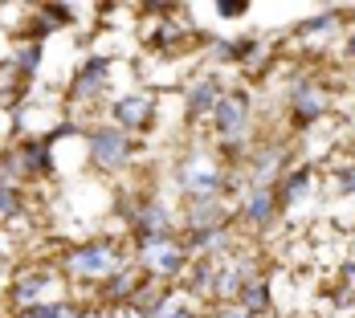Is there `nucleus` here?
<instances>
[{
	"label": "nucleus",
	"mask_w": 355,
	"mask_h": 318,
	"mask_svg": "<svg viewBox=\"0 0 355 318\" xmlns=\"http://www.w3.org/2000/svg\"><path fill=\"white\" fill-rule=\"evenodd\" d=\"M216 127H220L225 139H237L245 131V98L241 94H229V98L216 103Z\"/></svg>",
	"instance_id": "1"
},
{
	"label": "nucleus",
	"mask_w": 355,
	"mask_h": 318,
	"mask_svg": "<svg viewBox=\"0 0 355 318\" xmlns=\"http://www.w3.org/2000/svg\"><path fill=\"white\" fill-rule=\"evenodd\" d=\"M90 147H94V159L107 164V168H119V164L127 159V139H123V131H98V135L90 139Z\"/></svg>",
	"instance_id": "2"
},
{
	"label": "nucleus",
	"mask_w": 355,
	"mask_h": 318,
	"mask_svg": "<svg viewBox=\"0 0 355 318\" xmlns=\"http://www.w3.org/2000/svg\"><path fill=\"white\" fill-rule=\"evenodd\" d=\"M322 110H327V98H322L311 82L294 86V114H298V123H315Z\"/></svg>",
	"instance_id": "3"
},
{
	"label": "nucleus",
	"mask_w": 355,
	"mask_h": 318,
	"mask_svg": "<svg viewBox=\"0 0 355 318\" xmlns=\"http://www.w3.org/2000/svg\"><path fill=\"white\" fill-rule=\"evenodd\" d=\"M70 265L78 270V274H107L110 270V249L94 245V249H78L70 257Z\"/></svg>",
	"instance_id": "4"
},
{
	"label": "nucleus",
	"mask_w": 355,
	"mask_h": 318,
	"mask_svg": "<svg viewBox=\"0 0 355 318\" xmlns=\"http://www.w3.org/2000/svg\"><path fill=\"white\" fill-rule=\"evenodd\" d=\"M147 114H151V103H147L143 94H135V98H123V103L114 106V118H119V123H127V127H139V123H147Z\"/></svg>",
	"instance_id": "5"
},
{
	"label": "nucleus",
	"mask_w": 355,
	"mask_h": 318,
	"mask_svg": "<svg viewBox=\"0 0 355 318\" xmlns=\"http://www.w3.org/2000/svg\"><path fill=\"white\" fill-rule=\"evenodd\" d=\"M216 184H220V176H216L213 168H196V164H192V168L184 172V188H188V192H196V196L216 192Z\"/></svg>",
	"instance_id": "6"
},
{
	"label": "nucleus",
	"mask_w": 355,
	"mask_h": 318,
	"mask_svg": "<svg viewBox=\"0 0 355 318\" xmlns=\"http://www.w3.org/2000/svg\"><path fill=\"white\" fill-rule=\"evenodd\" d=\"M147 261H151V270L176 274V270H180V249L176 245H151V249H147Z\"/></svg>",
	"instance_id": "7"
},
{
	"label": "nucleus",
	"mask_w": 355,
	"mask_h": 318,
	"mask_svg": "<svg viewBox=\"0 0 355 318\" xmlns=\"http://www.w3.org/2000/svg\"><path fill=\"white\" fill-rule=\"evenodd\" d=\"M213 103H216V82H200V86L188 94V110H192V114H205Z\"/></svg>",
	"instance_id": "8"
},
{
	"label": "nucleus",
	"mask_w": 355,
	"mask_h": 318,
	"mask_svg": "<svg viewBox=\"0 0 355 318\" xmlns=\"http://www.w3.org/2000/svg\"><path fill=\"white\" fill-rule=\"evenodd\" d=\"M216 220H220V209H216L213 200H200V204L192 209V229H196V233H205V229H213Z\"/></svg>",
	"instance_id": "9"
},
{
	"label": "nucleus",
	"mask_w": 355,
	"mask_h": 318,
	"mask_svg": "<svg viewBox=\"0 0 355 318\" xmlns=\"http://www.w3.org/2000/svg\"><path fill=\"white\" fill-rule=\"evenodd\" d=\"M270 212H274V196H270V192H253V196H249V204H245L249 220H266Z\"/></svg>",
	"instance_id": "10"
},
{
	"label": "nucleus",
	"mask_w": 355,
	"mask_h": 318,
	"mask_svg": "<svg viewBox=\"0 0 355 318\" xmlns=\"http://www.w3.org/2000/svg\"><path fill=\"white\" fill-rule=\"evenodd\" d=\"M45 282H49L45 274H29V278H21V285H17V298H21V302L29 306V302H33L37 294L45 290Z\"/></svg>",
	"instance_id": "11"
},
{
	"label": "nucleus",
	"mask_w": 355,
	"mask_h": 318,
	"mask_svg": "<svg viewBox=\"0 0 355 318\" xmlns=\"http://www.w3.org/2000/svg\"><path fill=\"white\" fill-rule=\"evenodd\" d=\"M103 73H107V62H90L86 73L78 78V94H90V90H94V82H103Z\"/></svg>",
	"instance_id": "12"
},
{
	"label": "nucleus",
	"mask_w": 355,
	"mask_h": 318,
	"mask_svg": "<svg viewBox=\"0 0 355 318\" xmlns=\"http://www.w3.org/2000/svg\"><path fill=\"white\" fill-rule=\"evenodd\" d=\"M139 224L147 229V233H159V229H168V212L159 209V204H151V209H143Z\"/></svg>",
	"instance_id": "13"
},
{
	"label": "nucleus",
	"mask_w": 355,
	"mask_h": 318,
	"mask_svg": "<svg viewBox=\"0 0 355 318\" xmlns=\"http://www.w3.org/2000/svg\"><path fill=\"white\" fill-rule=\"evenodd\" d=\"M21 318H82V315H73V310H66V306H25V315Z\"/></svg>",
	"instance_id": "14"
},
{
	"label": "nucleus",
	"mask_w": 355,
	"mask_h": 318,
	"mask_svg": "<svg viewBox=\"0 0 355 318\" xmlns=\"http://www.w3.org/2000/svg\"><path fill=\"white\" fill-rule=\"evenodd\" d=\"M306 179H311L306 172H294V176L286 179V188H282V192H286V200H294V196H302V192H306Z\"/></svg>",
	"instance_id": "15"
},
{
	"label": "nucleus",
	"mask_w": 355,
	"mask_h": 318,
	"mask_svg": "<svg viewBox=\"0 0 355 318\" xmlns=\"http://www.w3.org/2000/svg\"><path fill=\"white\" fill-rule=\"evenodd\" d=\"M245 306H249V315L266 306V285H257V282L249 285V290H245Z\"/></svg>",
	"instance_id": "16"
},
{
	"label": "nucleus",
	"mask_w": 355,
	"mask_h": 318,
	"mask_svg": "<svg viewBox=\"0 0 355 318\" xmlns=\"http://www.w3.org/2000/svg\"><path fill=\"white\" fill-rule=\"evenodd\" d=\"M37 58H41V49H37V45H25L17 62H21V70H37Z\"/></svg>",
	"instance_id": "17"
},
{
	"label": "nucleus",
	"mask_w": 355,
	"mask_h": 318,
	"mask_svg": "<svg viewBox=\"0 0 355 318\" xmlns=\"http://www.w3.org/2000/svg\"><path fill=\"white\" fill-rule=\"evenodd\" d=\"M331 25H335V17H315V21L302 25V33H319V29H331Z\"/></svg>",
	"instance_id": "18"
},
{
	"label": "nucleus",
	"mask_w": 355,
	"mask_h": 318,
	"mask_svg": "<svg viewBox=\"0 0 355 318\" xmlns=\"http://www.w3.org/2000/svg\"><path fill=\"white\" fill-rule=\"evenodd\" d=\"M0 209L8 212V216H12V212H17V196H12V192H8V188H4V184H0Z\"/></svg>",
	"instance_id": "19"
},
{
	"label": "nucleus",
	"mask_w": 355,
	"mask_h": 318,
	"mask_svg": "<svg viewBox=\"0 0 355 318\" xmlns=\"http://www.w3.org/2000/svg\"><path fill=\"white\" fill-rule=\"evenodd\" d=\"M29 168H45V147H29Z\"/></svg>",
	"instance_id": "20"
},
{
	"label": "nucleus",
	"mask_w": 355,
	"mask_h": 318,
	"mask_svg": "<svg viewBox=\"0 0 355 318\" xmlns=\"http://www.w3.org/2000/svg\"><path fill=\"white\" fill-rule=\"evenodd\" d=\"M339 184H343V192H355V168L339 172Z\"/></svg>",
	"instance_id": "21"
},
{
	"label": "nucleus",
	"mask_w": 355,
	"mask_h": 318,
	"mask_svg": "<svg viewBox=\"0 0 355 318\" xmlns=\"http://www.w3.org/2000/svg\"><path fill=\"white\" fill-rule=\"evenodd\" d=\"M220 12H225V17H241V12H245V4H220Z\"/></svg>",
	"instance_id": "22"
},
{
	"label": "nucleus",
	"mask_w": 355,
	"mask_h": 318,
	"mask_svg": "<svg viewBox=\"0 0 355 318\" xmlns=\"http://www.w3.org/2000/svg\"><path fill=\"white\" fill-rule=\"evenodd\" d=\"M127 290H131V282H127V278H114V285H110V294H127Z\"/></svg>",
	"instance_id": "23"
},
{
	"label": "nucleus",
	"mask_w": 355,
	"mask_h": 318,
	"mask_svg": "<svg viewBox=\"0 0 355 318\" xmlns=\"http://www.w3.org/2000/svg\"><path fill=\"white\" fill-rule=\"evenodd\" d=\"M155 318H192L188 310H164V315H155Z\"/></svg>",
	"instance_id": "24"
},
{
	"label": "nucleus",
	"mask_w": 355,
	"mask_h": 318,
	"mask_svg": "<svg viewBox=\"0 0 355 318\" xmlns=\"http://www.w3.org/2000/svg\"><path fill=\"white\" fill-rule=\"evenodd\" d=\"M347 278H355V265H347Z\"/></svg>",
	"instance_id": "25"
},
{
	"label": "nucleus",
	"mask_w": 355,
	"mask_h": 318,
	"mask_svg": "<svg viewBox=\"0 0 355 318\" xmlns=\"http://www.w3.org/2000/svg\"><path fill=\"white\" fill-rule=\"evenodd\" d=\"M347 49H352V53H355V37H352V45H347Z\"/></svg>",
	"instance_id": "26"
},
{
	"label": "nucleus",
	"mask_w": 355,
	"mask_h": 318,
	"mask_svg": "<svg viewBox=\"0 0 355 318\" xmlns=\"http://www.w3.org/2000/svg\"><path fill=\"white\" fill-rule=\"evenodd\" d=\"M229 318H245V315H229Z\"/></svg>",
	"instance_id": "27"
}]
</instances>
